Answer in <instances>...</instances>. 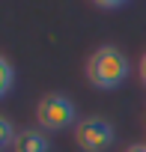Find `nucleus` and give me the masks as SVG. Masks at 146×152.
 Returning a JSON list of instances; mask_svg holds the SVG:
<instances>
[{
    "instance_id": "6",
    "label": "nucleus",
    "mask_w": 146,
    "mask_h": 152,
    "mask_svg": "<svg viewBox=\"0 0 146 152\" xmlns=\"http://www.w3.org/2000/svg\"><path fill=\"white\" fill-rule=\"evenodd\" d=\"M15 128H12V122L6 119V116H0V152H6L12 143H15Z\"/></svg>"
},
{
    "instance_id": "5",
    "label": "nucleus",
    "mask_w": 146,
    "mask_h": 152,
    "mask_svg": "<svg viewBox=\"0 0 146 152\" xmlns=\"http://www.w3.org/2000/svg\"><path fill=\"white\" fill-rule=\"evenodd\" d=\"M12 87H15V69H12V63L3 54H0V99L9 96Z\"/></svg>"
},
{
    "instance_id": "7",
    "label": "nucleus",
    "mask_w": 146,
    "mask_h": 152,
    "mask_svg": "<svg viewBox=\"0 0 146 152\" xmlns=\"http://www.w3.org/2000/svg\"><path fill=\"white\" fill-rule=\"evenodd\" d=\"M96 6H101V9H119V6H125L128 0H93Z\"/></svg>"
},
{
    "instance_id": "3",
    "label": "nucleus",
    "mask_w": 146,
    "mask_h": 152,
    "mask_svg": "<svg viewBox=\"0 0 146 152\" xmlns=\"http://www.w3.org/2000/svg\"><path fill=\"white\" fill-rule=\"evenodd\" d=\"M113 140L116 131L104 116H87L75 125V143L81 146V152H107Z\"/></svg>"
},
{
    "instance_id": "1",
    "label": "nucleus",
    "mask_w": 146,
    "mask_h": 152,
    "mask_svg": "<svg viewBox=\"0 0 146 152\" xmlns=\"http://www.w3.org/2000/svg\"><path fill=\"white\" fill-rule=\"evenodd\" d=\"M128 72H131V63L116 45H101L87 60V78L99 90H116L128 78Z\"/></svg>"
},
{
    "instance_id": "2",
    "label": "nucleus",
    "mask_w": 146,
    "mask_h": 152,
    "mask_svg": "<svg viewBox=\"0 0 146 152\" xmlns=\"http://www.w3.org/2000/svg\"><path fill=\"white\" fill-rule=\"evenodd\" d=\"M36 122L45 131H63L69 125H78L75 122V104H72V99L63 96V93H48L45 99H39V104H36Z\"/></svg>"
},
{
    "instance_id": "8",
    "label": "nucleus",
    "mask_w": 146,
    "mask_h": 152,
    "mask_svg": "<svg viewBox=\"0 0 146 152\" xmlns=\"http://www.w3.org/2000/svg\"><path fill=\"white\" fill-rule=\"evenodd\" d=\"M140 81H143V84H146V54H143V57H140Z\"/></svg>"
},
{
    "instance_id": "9",
    "label": "nucleus",
    "mask_w": 146,
    "mask_h": 152,
    "mask_svg": "<svg viewBox=\"0 0 146 152\" xmlns=\"http://www.w3.org/2000/svg\"><path fill=\"white\" fill-rule=\"evenodd\" d=\"M125 152H146V143H134V146H128Z\"/></svg>"
},
{
    "instance_id": "4",
    "label": "nucleus",
    "mask_w": 146,
    "mask_h": 152,
    "mask_svg": "<svg viewBox=\"0 0 146 152\" xmlns=\"http://www.w3.org/2000/svg\"><path fill=\"white\" fill-rule=\"evenodd\" d=\"M48 149H51V143H48L45 131H39V128H21L12 143V152H48Z\"/></svg>"
}]
</instances>
